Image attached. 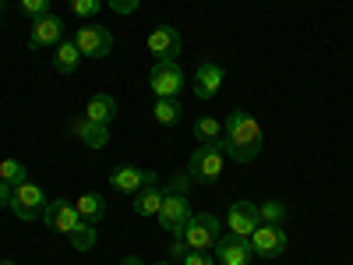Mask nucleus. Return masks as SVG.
Returning <instances> with one entry per match:
<instances>
[{"label":"nucleus","mask_w":353,"mask_h":265,"mask_svg":"<svg viewBox=\"0 0 353 265\" xmlns=\"http://www.w3.org/2000/svg\"><path fill=\"white\" fill-rule=\"evenodd\" d=\"M0 265H14V262H8V258H4V262H0Z\"/></svg>","instance_id":"obj_36"},{"label":"nucleus","mask_w":353,"mask_h":265,"mask_svg":"<svg viewBox=\"0 0 353 265\" xmlns=\"http://www.w3.org/2000/svg\"><path fill=\"white\" fill-rule=\"evenodd\" d=\"M223 78H226V71H223L219 64L205 61V64L194 71V81H191L194 96H198V99H216V96H219V88H223Z\"/></svg>","instance_id":"obj_15"},{"label":"nucleus","mask_w":353,"mask_h":265,"mask_svg":"<svg viewBox=\"0 0 353 265\" xmlns=\"http://www.w3.org/2000/svg\"><path fill=\"white\" fill-rule=\"evenodd\" d=\"M71 131L78 135L81 145H88V149H106V145H110V128H106V124H92L88 117H78V121H71Z\"/></svg>","instance_id":"obj_16"},{"label":"nucleus","mask_w":353,"mask_h":265,"mask_svg":"<svg viewBox=\"0 0 353 265\" xmlns=\"http://www.w3.org/2000/svg\"><path fill=\"white\" fill-rule=\"evenodd\" d=\"M188 188H191V177L184 173V177H173V181H170V188H166V191H176V195H188Z\"/></svg>","instance_id":"obj_30"},{"label":"nucleus","mask_w":353,"mask_h":265,"mask_svg":"<svg viewBox=\"0 0 353 265\" xmlns=\"http://www.w3.org/2000/svg\"><path fill=\"white\" fill-rule=\"evenodd\" d=\"M106 4H110V11H117V14H134L141 0H106Z\"/></svg>","instance_id":"obj_29"},{"label":"nucleus","mask_w":353,"mask_h":265,"mask_svg":"<svg viewBox=\"0 0 353 265\" xmlns=\"http://www.w3.org/2000/svg\"><path fill=\"white\" fill-rule=\"evenodd\" d=\"M117 110H121V106H117V99H113V96H106V92H99V96L88 99L85 117H88L92 124H106V128H110V124L117 121Z\"/></svg>","instance_id":"obj_18"},{"label":"nucleus","mask_w":353,"mask_h":265,"mask_svg":"<svg viewBox=\"0 0 353 265\" xmlns=\"http://www.w3.org/2000/svg\"><path fill=\"white\" fill-rule=\"evenodd\" d=\"M261 216H258V205L254 202H233L230 213H226V226L230 233H237V237H251V233L258 230Z\"/></svg>","instance_id":"obj_14"},{"label":"nucleus","mask_w":353,"mask_h":265,"mask_svg":"<svg viewBox=\"0 0 353 265\" xmlns=\"http://www.w3.org/2000/svg\"><path fill=\"white\" fill-rule=\"evenodd\" d=\"M43 223L53 230V233H64V237H71V233L85 223L74 209V202H64V198H57V202H46V209H43Z\"/></svg>","instance_id":"obj_7"},{"label":"nucleus","mask_w":353,"mask_h":265,"mask_svg":"<svg viewBox=\"0 0 353 265\" xmlns=\"http://www.w3.org/2000/svg\"><path fill=\"white\" fill-rule=\"evenodd\" d=\"M121 265H145V262H141V258H138V255H128V258H124V262H121Z\"/></svg>","instance_id":"obj_33"},{"label":"nucleus","mask_w":353,"mask_h":265,"mask_svg":"<svg viewBox=\"0 0 353 265\" xmlns=\"http://www.w3.org/2000/svg\"><path fill=\"white\" fill-rule=\"evenodd\" d=\"M0 181L11 184V188L25 184V181H28V170H25V163H18V159H4V163H0Z\"/></svg>","instance_id":"obj_23"},{"label":"nucleus","mask_w":353,"mask_h":265,"mask_svg":"<svg viewBox=\"0 0 353 265\" xmlns=\"http://www.w3.org/2000/svg\"><path fill=\"white\" fill-rule=\"evenodd\" d=\"M149 88L156 99H176L184 88V71L176 61H156V68L149 71Z\"/></svg>","instance_id":"obj_5"},{"label":"nucleus","mask_w":353,"mask_h":265,"mask_svg":"<svg viewBox=\"0 0 353 265\" xmlns=\"http://www.w3.org/2000/svg\"><path fill=\"white\" fill-rule=\"evenodd\" d=\"M251 251L261 255V258H279L286 248H290V237L283 226H272V223H258V230L251 233Z\"/></svg>","instance_id":"obj_8"},{"label":"nucleus","mask_w":353,"mask_h":265,"mask_svg":"<svg viewBox=\"0 0 353 265\" xmlns=\"http://www.w3.org/2000/svg\"><path fill=\"white\" fill-rule=\"evenodd\" d=\"M152 117H156V121L159 124H176V121H181V103H176V99H156L152 103Z\"/></svg>","instance_id":"obj_22"},{"label":"nucleus","mask_w":353,"mask_h":265,"mask_svg":"<svg viewBox=\"0 0 353 265\" xmlns=\"http://www.w3.org/2000/svg\"><path fill=\"white\" fill-rule=\"evenodd\" d=\"M4 205H11V184L0 181V209H4Z\"/></svg>","instance_id":"obj_32"},{"label":"nucleus","mask_w":353,"mask_h":265,"mask_svg":"<svg viewBox=\"0 0 353 265\" xmlns=\"http://www.w3.org/2000/svg\"><path fill=\"white\" fill-rule=\"evenodd\" d=\"M188 248H184V241L181 237H173V244H170V258H176V262H181V255H184Z\"/></svg>","instance_id":"obj_31"},{"label":"nucleus","mask_w":353,"mask_h":265,"mask_svg":"<svg viewBox=\"0 0 353 265\" xmlns=\"http://www.w3.org/2000/svg\"><path fill=\"white\" fill-rule=\"evenodd\" d=\"M0 8H4V0H0Z\"/></svg>","instance_id":"obj_37"},{"label":"nucleus","mask_w":353,"mask_h":265,"mask_svg":"<svg viewBox=\"0 0 353 265\" xmlns=\"http://www.w3.org/2000/svg\"><path fill=\"white\" fill-rule=\"evenodd\" d=\"M74 209H78V216H81L85 223L96 226V223L103 219V213H106V198H103V195H92V191H88V195H78Z\"/></svg>","instance_id":"obj_20"},{"label":"nucleus","mask_w":353,"mask_h":265,"mask_svg":"<svg viewBox=\"0 0 353 265\" xmlns=\"http://www.w3.org/2000/svg\"><path fill=\"white\" fill-rule=\"evenodd\" d=\"M0 25H4V8H0Z\"/></svg>","instance_id":"obj_34"},{"label":"nucleus","mask_w":353,"mask_h":265,"mask_svg":"<svg viewBox=\"0 0 353 265\" xmlns=\"http://www.w3.org/2000/svg\"><path fill=\"white\" fill-rule=\"evenodd\" d=\"M181 46H184V39L173 25H156L149 32V53L156 57V61H176V57H181Z\"/></svg>","instance_id":"obj_13"},{"label":"nucleus","mask_w":353,"mask_h":265,"mask_svg":"<svg viewBox=\"0 0 353 265\" xmlns=\"http://www.w3.org/2000/svg\"><path fill=\"white\" fill-rule=\"evenodd\" d=\"M78 64H81V50L74 46V39H64V43H57V46H53V71L74 75Z\"/></svg>","instance_id":"obj_19"},{"label":"nucleus","mask_w":353,"mask_h":265,"mask_svg":"<svg viewBox=\"0 0 353 265\" xmlns=\"http://www.w3.org/2000/svg\"><path fill=\"white\" fill-rule=\"evenodd\" d=\"M103 8V0H71V14L81 18V21H92Z\"/></svg>","instance_id":"obj_26"},{"label":"nucleus","mask_w":353,"mask_h":265,"mask_svg":"<svg viewBox=\"0 0 353 265\" xmlns=\"http://www.w3.org/2000/svg\"><path fill=\"white\" fill-rule=\"evenodd\" d=\"M152 265H173V262H152Z\"/></svg>","instance_id":"obj_35"},{"label":"nucleus","mask_w":353,"mask_h":265,"mask_svg":"<svg viewBox=\"0 0 353 265\" xmlns=\"http://www.w3.org/2000/svg\"><path fill=\"white\" fill-rule=\"evenodd\" d=\"M21 4V11L28 14V18H39V14H50V0H18Z\"/></svg>","instance_id":"obj_27"},{"label":"nucleus","mask_w":353,"mask_h":265,"mask_svg":"<svg viewBox=\"0 0 353 265\" xmlns=\"http://www.w3.org/2000/svg\"><path fill=\"white\" fill-rule=\"evenodd\" d=\"M258 216H261V223L283 226V219H286V205H283V202H261V205H258Z\"/></svg>","instance_id":"obj_25"},{"label":"nucleus","mask_w":353,"mask_h":265,"mask_svg":"<svg viewBox=\"0 0 353 265\" xmlns=\"http://www.w3.org/2000/svg\"><path fill=\"white\" fill-rule=\"evenodd\" d=\"M159 226L166 230V233H181L184 230V223L191 219V205H188V195H176V191H166V198H163V209H159Z\"/></svg>","instance_id":"obj_9"},{"label":"nucleus","mask_w":353,"mask_h":265,"mask_svg":"<svg viewBox=\"0 0 353 265\" xmlns=\"http://www.w3.org/2000/svg\"><path fill=\"white\" fill-rule=\"evenodd\" d=\"M8 209H11L18 219H25V223L43 219V209H46V191H43L39 184H32V181H25V184L11 188V205H8Z\"/></svg>","instance_id":"obj_4"},{"label":"nucleus","mask_w":353,"mask_h":265,"mask_svg":"<svg viewBox=\"0 0 353 265\" xmlns=\"http://www.w3.org/2000/svg\"><path fill=\"white\" fill-rule=\"evenodd\" d=\"M176 237L184 241L188 251H209L223 237V223H219L216 213H191V219L184 223V230L176 233Z\"/></svg>","instance_id":"obj_2"},{"label":"nucleus","mask_w":353,"mask_h":265,"mask_svg":"<svg viewBox=\"0 0 353 265\" xmlns=\"http://www.w3.org/2000/svg\"><path fill=\"white\" fill-rule=\"evenodd\" d=\"M71 39L81 50V57H92V61H103V57H110V50H113V36L103 25H81Z\"/></svg>","instance_id":"obj_6"},{"label":"nucleus","mask_w":353,"mask_h":265,"mask_svg":"<svg viewBox=\"0 0 353 265\" xmlns=\"http://www.w3.org/2000/svg\"><path fill=\"white\" fill-rule=\"evenodd\" d=\"M181 265H216V258H209V251H184Z\"/></svg>","instance_id":"obj_28"},{"label":"nucleus","mask_w":353,"mask_h":265,"mask_svg":"<svg viewBox=\"0 0 353 265\" xmlns=\"http://www.w3.org/2000/svg\"><path fill=\"white\" fill-rule=\"evenodd\" d=\"M68 241H71L74 251H92V248H96V226H92V223H81Z\"/></svg>","instance_id":"obj_24"},{"label":"nucleus","mask_w":353,"mask_h":265,"mask_svg":"<svg viewBox=\"0 0 353 265\" xmlns=\"http://www.w3.org/2000/svg\"><path fill=\"white\" fill-rule=\"evenodd\" d=\"M134 202V213L138 216H145V219H149V216H159V209H163V198H166V188H159V184H149V188H141L138 195H131Z\"/></svg>","instance_id":"obj_17"},{"label":"nucleus","mask_w":353,"mask_h":265,"mask_svg":"<svg viewBox=\"0 0 353 265\" xmlns=\"http://www.w3.org/2000/svg\"><path fill=\"white\" fill-rule=\"evenodd\" d=\"M223 153L233 163H251L261 153V124L248 110H233L223 121Z\"/></svg>","instance_id":"obj_1"},{"label":"nucleus","mask_w":353,"mask_h":265,"mask_svg":"<svg viewBox=\"0 0 353 265\" xmlns=\"http://www.w3.org/2000/svg\"><path fill=\"white\" fill-rule=\"evenodd\" d=\"M32 50H53L57 43H64V21L57 14H39L32 18V32H28Z\"/></svg>","instance_id":"obj_11"},{"label":"nucleus","mask_w":353,"mask_h":265,"mask_svg":"<svg viewBox=\"0 0 353 265\" xmlns=\"http://www.w3.org/2000/svg\"><path fill=\"white\" fill-rule=\"evenodd\" d=\"M226 170V153H223V145H198V149L191 153L188 159V177L194 184H212L219 181Z\"/></svg>","instance_id":"obj_3"},{"label":"nucleus","mask_w":353,"mask_h":265,"mask_svg":"<svg viewBox=\"0 0 353 265\" xmlns=\"http://www.w3.org/2000/svg\"><path fill=\"white\" fill-rule=\"evenodd\" d=\"M156 181H159V177L152 170H141V166H117L110 173V188L121 191V195H138L141 188H149Z\"/></svg>","instance_id":"obj_10"},{"label":"nucleus","mask_w":353,"mask_h":265,"mask_svg":"<svg viewBox=\"0 0 353 265\" xmlns=\"http://www.w3.org/2000/svg\"><path fill=\"white\" fill-rule=\"evenodd\" d=\"M194 138H198V145H219L223 141V124L216 121V117H201V121L194 124Z\"/></svg>","instance_id":"obj_21"},{"label":"nucleus","mask_w":353,"mask_h":265,"mask_svg":"<svg viewBox=\"0 0 353 265\" xmlns=\"http://www.w3.org/2000/svg\"><path fill=\"white\" fill-rule=\"evenodd\" d=\"M212 251H216V262L219 265H251V258H254L251 241L248 237H237V233H223Z\"/></svg>","instance_id":"obj_12"}]
</instances>
